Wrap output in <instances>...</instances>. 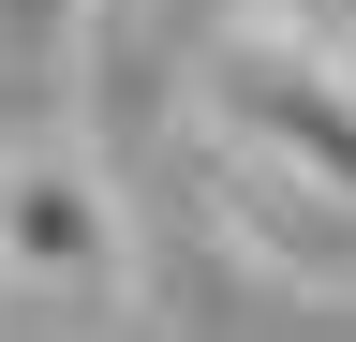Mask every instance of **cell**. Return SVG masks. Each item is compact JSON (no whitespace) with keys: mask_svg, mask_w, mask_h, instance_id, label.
Here are the masks:
<instances>
[{"mask_svg":"<svg viewBox=\"0 0 356 342\" xmlns=\"http://www.w3.org/2000/svg\"><path fill=\"white\" fill-rule=\"evenodd\" d=\"M0 283L60 297V313H89V297L134 283V224H119V194L74 149H15L0 164Z\"/></svg>","mask_w":356,"mask_h":342,"instance_id":"2","label":"cell"},{"mask_svg":"<svg viewBox=\"0 0 356 342\" xmlns=\"http://www.w3.org/2000/svg\"><path fill=\"white\" fill-rule=\"evenodd\" d=\"M208 194H222V238L267 253L297 297H356V208L341 194H312V179H282L252 149H208Z\"/></svg>","mask_w":356,"mask_h":342,"instance_id":"3","label":"cell"},{"mask_svg":"<svg viewBox=\"0 0 356 342\" xmlns=\"http://www.w3.org/2000/svg\"><path fill=\"white\" fill-rule=\"evenodd\" d=\"M208 104H222V149L282 164V179L341 194L356 208V60L312 45V30H238L208 60Z\"/></svg>","mask_w":356,"mask_h":342,"instance_id":"1","label":"cell"}]
</instances>
